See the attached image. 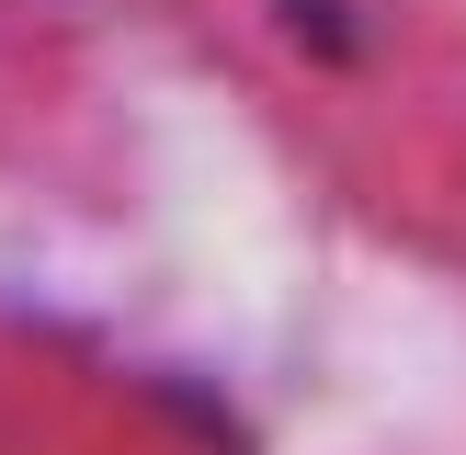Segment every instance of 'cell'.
I'll use <instances>...</instances> for the list:
<instances>
[{"instance_id":"6da1fadb","label":"cell","mask_w":466,"mask_h":455,"mask_svg":"<svg viewBox=\"0 0 466 455\" xmlns=\"http://www.w3.org/2000/svg\"><path fill=\"white\" fill-rule=\"evenodd\" d=\"M273 46H285L296 68H319V80H364V68H387V0H262Z\"/></svg>"}]
</instances>
